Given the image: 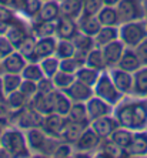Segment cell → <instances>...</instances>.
<instances>
[{"instance_id": "24", "label": "cell", "mask_w": 147, "mask_h": 158, "mask_svg": "<svg viewBox=\"0 0 147 158\" xmlns=\"http://www.w3.org/2000/svg\"><path fill=\"white\" fill-rule=\"evenodd\" d=\"M89 125L79 124V123H73V121H69V120H67L66 125H64V128H63L62 134H60V140L66 141V143H70V144H74L77 141L79 137L81 135V132L84 131V128L89 127Z\"/></svg>"}, {"instance_id": "50", "label": "cell", "mask_w": 147, "mask_h": 158, "mask_svg": "<svg viewBox=\"0 0 147 158\" xmlns=\"http://www.w3.org/2000/svg\"><path fill=\"white\" fill-rule=\"evenodd\" d=\"M4 98H6V96L3 93V81H2V76H0V101L4 103Z\"/></svg>"}, {"instance_id": "15", "label": "cell", "mask_w": 147, "mask_h": 158, "mask_svg": "<svg viewBox=\"0 0 147 158\" xmlns=\"http://www.w3.org/2000/svg\"><path fill=\"white\" fill-rule=\"evenodd\" d=\"M2 63V70L3 73H11V74H22L24 66L27 64V60L23 57L17 50L6 56L4 59L0 60Z\"/></svg>"}, {"instance_id": "3", "label": "cell", "mask_w": 147, "mask_h": 158, "mask_svg": "<svg viewBox=\"0 0 147 158\" xmlns=\"http://www.w3.org/2000/svg\"><path fill=\"white\" fill-rule=\"evenodd\" d=\"M147 37V20H134V22L120 23L119 26V39L124 43L126 47H136Z\"/></svg>"}, {"instance_id": "5", "label": "cell", "mask_w": 147, "mask_h": 158, "mask_svg": "<svg viewBox=\"0 0 147 158\" xmlns=\"http://www.w3.org/2000/svg\"><path fill=\"white\" fill-rule=\"evenodd\" d=\"M120 23L146 19V0H120L116 4Z\"/></svg>"}, {"instance_id": "18", "label": "cell", "mask_w": 147, "mask_h": 158, "mask_svg": "<svg viewBox=\"0 0 147 158\" xmlns=\"http://www.w3.org/2000/svg\"><path fill=\"white\" fill-rule=\"evenodd\" d=\"M57 40H59V39L56 36L36 39V54H37V57H39V60L44 59V57L54 56L56 47H57Z\"/></svg>"}, {"instance_id": "35", "label": "cell", "mask_w": 147, "mask_h": 158, "mask_svg": "<svg viewBox=\"0 0 147 158\" xmlns=\"http://www.w3.org/2000/svg\"><path fill=\"white\" fill-rule=\"evenodd\" d=\"M41 70H43L44 77L52 78L57 71L60 70V59L57 56H50V57H44L39 61Z\"/></svg>"}, {"instance_id": "45", "label": "cell", "mask_w": 147, "mask_h": 158, "mask_svg": "<svg viewBox=\"0 0 147 158\" xmlns=\"http://www.w3.org/2000/svg\"><path fill=\"white\" fill-rule=\"evenodd\" d=\"M19 90L24 94L29 100H32L37 94V83L36 81H30V80H23Z\"/></svg>"}, {"instance_id": "39", "label": "cell", "mask_w": 147, "mask_h": 158, "mask_svg": "<svg viewBox=\"0 0 147 158\" xmlns=\"http://www.w3.org/2000/svg\"><path fill=\"white\" fill-rule=\"evenodd\" d=\"M19 19V16L10 7L6 6H0V34H4V31L7 30V27L10 26L13 22H16Z\"/></svg>"}, {"instance_id": "57", "label": "cell", "mask_w": 147, "mask_h": 158, "mask_svg": "<svg viewBox=\"0 0 147 158\" xmlns=\"http://www.w3.org/2000/svg\"><path fill=\"white\" fill-rule=\"evenodd\" d=\"M41 2H49V0H41Z\"/></svg>"}, {"instance_id": "54", "label": "cell", "mask_w": 147, "mask_h": 158, "mask_svg": "<svg viewBox=\"0 0 147 158\" xmlns=\"http://www.w3.org/2000/svg\"><path fill=\"white\" fill-rule=\"evenodd\" d=\"M6 128V127H3V125H0V137H2V132H3V130Z\"/></svg>"}, {"instance_id": "25", "label": "cell", "mask_w": 147, "mask_h": 158, "mask_svg": "<svg viewBox=\"0 0 147 158\" xmlns=\"http://www.w3.org/2000/svg\"><path fill=\"white\" fill-rule=\"evenodd\" d=\"M119 39V26H102L99 33L94 36L96 47H103L106 44Z\"/></svg>"}, {"instance_id": "27", "label": "cell", "mask_w": 147, "mask_h": 158, "mask_svg": "<svg viewBox=\"0 0 147 158\" xmlns=\"http://www.w3.org/2000/svg\"><path fill=\"white\" fill-rule=\"evenodd\" d=\"M84 64L89 67H92V69H94V70H99V71L109 70L107 63H106V60H104L103 52H102L100 47H94L93 50H90V52L87 53Z\"/></svg>"}, {"instance_id": "19", "label": "cell", "mask_w": 147, "mask_h": 158, "mask_svg": "<svg viewBox=\"0 0 147 158\" xmlns=\"http://www.w3.org/2000/svg\"><path fill=\"white\" fill-rule=\"evenodd\" d=\"M62 16L60 13V3L57 0H49V2H43L41 9L37 15L36 20H41V22H56L57 19Z\"/></svg>"}, {"instance_id": "51", "label": "cell", "mask_w": 147, "mask_h": 158, "mask_svg": "<svg viewBox=\"0 0 147 158\" xmlns=\"http://www.w3.org/2000/svg\"><path fill=\"white\" fill-rule=\"evenodd\" d=\"M102 2H103V6H116L120 0H102Z\"/></svg>"}, {"instance_id": "30", "label": "cell", "mask_w": 147, "mask_h": 158, "mask_svg": "<svg viewBox=\"0 0 147 158\" xmlns=\"http://www.w3.org/2000/svg\"><path fill=\"white\" fill-rule=\"evenodd\" d=\"M132 137H133L132 130L124 128V127H119V128H116L113 132H111V135L109 137V138H110L119 148L126 151L129 148L130 143H132Z\"/></svg>"}, {"instance_id": "32", "label": "cell", "mask_w": 147, "mask_h": 158, "mask_svg": "<svg viewBox=\"0 0 147 158\" xmlns=\"http://www.w3.org/2000/svg\"><path fill=\"white\" fill-rule=\"evenodd\" d=\"M100 73L102 71L99 70H94V69H92V67L89 66H81L80 69H79L77 71H76V80L81 81V83H84V84L90 85V87H94V84L97 83V80H99L100 77Z\"/></svg>"}, {"instance_id": "29", "label": "cell", "mask_w": 147, "mask_h": 158, "mask_svg": "<svg viewBox=\"0 0 147 158\" xmlns=\"http://www.w3.org/2000/svg\"><path fill=\"white\" fill-rule=\"evenodd\" d=\"M67 120L73 123H79V124H90L87 114V108H86V103H73L71 108H70L69 114H67Z\"/></svg>"}, {"instance_id": "8", "label": "cell", "mask_w": 147, "mask_h": 158, "mask_svg": "<svg viewBox=\"0 0 147 158\" xmlns=\"http://www.w3.org/2000/svg\"><path fill=\"white\" fill-rule=\"evenodd\" d=\"M66 93V96L69 97L73 103H86L89 98H92L94 96L93 87L84 84L79 80H74L66 90H62Z\"/></svg>"}, {"instance_id": "13", "label": "cell", "mask_w": 147, "mask_h": 158, "mask_svg": "<svg viewBox=\"0 0 147 158\" xmlns=\"http://www.w3.org/2000/svg\"><path fill=\"white\" fill-rule=\"evenodd\" d=\"M79 33V26L76 19L60 16L56 20V37L62 40H73V37Z\"/></svg>"}, {"instance_id": "31", "label": "cell", "mask_w": 147, "mask_h": 158, "mask_svg": "<svg viewBox=\"0 0 147 158\" xmlns=\"http://www.w3.org/2000/svg\"><path fill=\"white\" fill-rule=\"evenodd\" d=\"M94 155L97 157H123L124 155V151L119 148L110 138H106V140H102L97 151L94 152Z\"/></svg>"}, {"instance_id": "4", "label": "cell", "mask_w": 147, "mask_h": 158, "mask_svg": "<svg viewBox=\"0 0 147 158\" xmlns=\"http://www.w3.org/2000/svg\"><path fill=\"white\" fill-rule=\"evenodd\" d=\"M93 91H94V96L103 98L104 101L110 103L113 107L124 97L114 85L110 74H109V70H104L100 73V77L93 87Z\"/></svg>"}, {"instance_id": "46", "label": "cell", "mask_w": 147, "mask_h": 158, "mask_svg": "<svg viewBox=\"0 0 147 158\" xmlns=\"http://www.w3.org/2000/svg\"><path fill=\"white\" fill-rule=\"evenodd\" d=\"M16 48L13 47V44L9 41V39L4 34H0V60L4 59L6 56L13 53Z\"/></svg>"}, {"instance_id": "6", "label": "cell", "mask_w": 147, "mask_h": 158, "mask_svg": "<svg viewBox=\"0 0 147 158\" xmlns=\"http://www.w3.org/2000/svg\"><path fill=\"white\" fill-rule=\"evenodd\" d=\"M100 143H102V138H100L97 134H96L94 130L89 125L86 127L84 131L81 132V135L77 138V141L73 144L74 151L79 154H86V155H93V151H97Z\"/></svg>"}, {"instance_id": "56", "label": "cell", "mask_w": 147, "mask_h": 158, "mask_svg": "<svg viewBox=\"0 0 147 158\" xmlns=\"http://www.w3.org/2000/svg\"><path fill=\"white\" fill-rule=\"evenodd\" d=\"M146 17H147V3H146Z\"/></svg>"}, {"instance_id": "12", "label": "cell", "mask_w": 147, "mask_h": 158, "mask_svg": "<svg viewBox=\"0 0 147 158\" xmlns=\"http://www.w3.org/2000/svg\"><path fill=\"white\" fill-rule=\"evenodd\" d=\"M126 157H147V130L133 131L132 143L124 151Z\"/></svg>"}, {"instance_id": "33", "label": "cell", "mask_w": 147, "mask_h": 158, "mask_svg": "<svg viewBox=\"0 0 147 158\" xmlns=\"http://www.w3.org/2000/svg\"><path fill=\"white\" fill-rule=\"evenodd\" d=\"M60 3V13L70 19L77 20L81 15V0H62Z\"/></svg>"}, {"instance_id": "17", "label": "cell", "mask_w": 147, "mask_h": 158, "mask_svg": "<svg viewBox=\"0 0 147 158\" xmlns=\"http://www.w3.org/2000/svg\"><path fill=\"white\" fill-rule=\"evenodd\" d=\"M130 96L147 98V66H141L133 73V90Z\"/></svg>"}, {"instance_id": "9", "label": "cell", "mask_w": 147, "mask_h": 158, "mask_svg": "<svg viewBox=\"0 0 147 158\" xmlns=\"http://www.w3.org/2000/svg\"><path fill=\"white\" fill-rule=\"evenodd\" d=\"M66 123H67V117L60 115L57 113H50V114L43 117L41 128L44 130V132L47 135L54 137V138H59L60 140V134H62Z\"/></svg>"}, {"instance_id": "55", "label": "cell", "mask_w": 147, "mask_h": 158, "mask_svg": "<svg viewBox=\"0 0 147 158\" xmlns=\"http://www.w3.org/2000/svg\"><path fill=\"white\" fill-rule=\"evenodd\" d=\"M3 74V70H2V63H0V76Z\"/></svg>"}, {"instance_id": "48", "label": "cell", "mask_w": 147, "mask_h": 158, "mask_svg": "<svg viewBox=\"0 0 147 158\" xmlns=\"http://www.w3.org/2000/svg\"><path fill=\"white\" fill-rule=\"evenodd\" d=\"M54 90L56 88H54V85H53L52 78L43 77L37 83V93H40V94H52Z\"/></svg>"}, {"instance_id": "11", "label": "cell", "mask_w": 147, "mask_h": 158, "mask_svg": "<svg viewBox=\"0 0 147 158\" xmlns=\"http://www.w3.org/2000/svg\"><path fill=\"white\" fill-rule=\"evenodd\" d=\"M86 108H87V114L90 121H93L96 118L104 117V115L113 114V106L97 96H93L92 98H89L86 101Z\"/></svg>"}, {"instance_id": "49", "label": "cell", "mask_w": 147, "mask_h": 158, "mask_svg": "<svg viewBox=\"0 0 147 158\" xmlns=\"http://www.w3.org/2000/svg\"><path fill=\"white\" fill-rule=\"evenodd\" d=\"M134 48H136V52H137V54H139L141 63H143V66H147V37Z\"/></svg>"}, {"instance_id": "52", "label": "cell", "mask_w": 147, "mask_h": 158, "mask_svg": "<svg viewBox=\"0 0 147 158\" xmlns=\"http://www.w3.org/2000/svg\"><path fill=\"white\" fill-rule=\"evenodd\" d=\"M2 157H4V158H11L10 154H9V152L4 150L3 147H0V158H2Z\"/></svg>"}, {"instance_id": "14", "label": "cell", "mask_w": 147, "mask_h": 158, "mask_svg": "<svg viewBox=\"0 0 147 158\" xmlns=\"http://www.w3.org/2000/svg\"><path fill=\"white\" fill-rule=\"evenodd\" d=\"M100 48H102V52H103L104 60H106V63H107V67L110 69V67H116L119 64L121 56H123V53H124V50H126V46L120 39H117V40L111 41V43L106 44V46H103V47H100Z\"/></svg>"}, {"instance_id": "43", "label": "cell", "mask_w": 147, "mask_h": 158, "mask_svg": "<svg viewBox=\"0 0 147 158\" xmlns=\"http://www.w3.org/2000/svg\"><path fill=\"white\" fill-rule=\"evenodd\" d=\"M74 152V147L73 144L66 143V141H62L60 140L56 145L54 151H53L52 157H57V158H67V157H71Z\"/></svg>"}, {"instance_id": "58", "label": "cell", "mask_w": 147, "mask_h": 158, "mask_svg": "<svg viewBox=\"0 0 147 158\" xmlns=\"http://www.w3.org/2000/svg\"><path fill=\"white\" fill-rule=\"evenodd\" d=\"M57 2H62V0H57Z\"/></svg>"}, {"instance_id": "20", "label": "cell", "mask_w": 147, "mask_h": 158, "mask_svg": "<svg viewBox=\"0 0 147 158\" xmlns=\"http://www.w3.org/2000/svg\"><path fill=\"white\" fill-rule=\"evenodd\" d=\"M52 101H53V113H57L60 115L67 117L73 101L66 96V93L62 91V90H54L52 93Z\"/></svg>"}, {"instance_id": "40", "label": "cell", "mask_w": 147, "mask_h": 158, "mask_svg": "<svg viewBox=\"0 0 147 158\" xmlns=\"http://www.w3.org/2000/svg\"><path fill=\"white\" fill-rule=\"evenodd\" d=\"M74 53H76V47H74L71 40H62V39L57 40V47H56L54 56H57L60 60L73 57Z\"/></svg>"}, {"instance_id": "22", "label": "cell", "mask_w": 147, "mask_h": 158, "mask_svg": "<svg viewBox=\"0 0 147 158\" xmlns=\"http://www.w3.org/2000/svg\"><path fill=\"white\" fill-rule=\"evenodd\" d=\"M77 26H79V31L87 34V36L94 37L96 34L99 33L102 24H100L97 16L80 15V17L77 19Z\"/></svg>"}, {"instance_id": "21", "label": "cell", "mask_w": 147, "mask_h": 158, "mask_svg": "<svg viewBox=\"0 0 147 158\" xmlns=\"http://www.w3.org/2000/svg\"><path fill=\"white\" fill-rule=\"evenodd\" d=\"M30 34L36 39L49 36H56V22H41V20H33L30 22Z\"/></svg>"}, {"instance_id": "41", "label": "cell", "mask_w": 147, "mask_h": 158, "mask_svg": "<svg viewBox=\"0 0 147 158\" xmlns=\"http://www.w3.org/2000/svg\"><path fill=\"white\" fill-rule=\"evenodd\" d=\"M41 4L43 2L41 0H27L26 3V9H24V13H23V19L26 22H33L37 19V15L41 9Z\"/></svg>"}, {"instance_id": "2", "label": "cell", "mask_w": 147, "mask_h": 158, "mask_svg": "<svg viewBox=\"0 0 147 158\" xmlns=\"http://www.w3.org/2000/svg\"><path fill=\"white\" fill-rule=\"evenodd\" d=\"M0 147L10 154L11 158H22V157H32V151L27 147L26 134L16 125H9L3 130L0 137Z\"/></svg>"}, {"instance_id": "47", "label": "cell", "mask_w": 147, "mask_h": 158, "mask_svg": "<svg viewBox=\"0 0 147 158\" xmlns=\"http://www.w3.org/2000/svg\"><path fill=\"white\" fill-rule=\"evenodd\" d=\"M11 124V110L7 107L6 103L0 101V125L9 127Z\"/></svg>"}, {"instance_id": "38", "label": "cell", "mask_w": 147, "mask_h": 158, "mask_svg": "<svg viewBox=\"0 0 147 158\" xmlns=\"http://www.w3.org/2000/svg\"><path fill=\"white\" fill-rule=\"evenodd\" d=\"M74 80H76V76H74V74L66 73V71H63V70H59L52 77L53 85H54L56 90H66Z\"/></svg>"}, {"instance_id": "7", "label": "cell", "mask_w": 147, "mask_h": 158, "mask_svg": "<svg viewBox=\"0 0 147 158\" xmlns=\"http://www.w3.org/2000/svg\"><path fill=\"white\" fill-rule=\"evenodd\" d=\"M109 74H110L111 80H113L114 85L117 87V90L123 94V96H129L132 94L133 90V73L126 70H121L119 67H110L109 69Z\"/></svg>"}, {"instance_id": "16", "label": "cell", "mask_w": 147, "mask_h": 158, "mask_svg": "<svg viewBox=\"0 0 147 158\" xmlns=\"http://www.w3.org/2000/svg\"><path fill=\"white\" fill-rule=\"evenodd\" d=\"M143 66V63L140 60L139 54H137L136 48L133 47H126L124 53L121 56L120 61L116 67L121 69V70H126V71H130V73H134L140 69V67Z\"/></svg>"}, {"instance_id": "42", "label": "cell", "mask_w": 147, "mask_h": 158, "mask_svg": "<svg viewBox=\"0 0 147 158\" xmlns=\"http://www.w3.org/2000/svg\"><path fill=\"white\" fill-rule=\"evenodd\" d=\"M103 7L102 0H81V15L96 16Z\"/></svg>"}, {"instance_id": "1", "label": "cell", "mask_w": 147, "mask_h": 158, "mask_svg": "<svg viewBox=\"0 0 147 158\" xmlns=\"http://www.w3.org/2000/svg\"><path fill=\"white\" fill-rule=\"evenodd\" d=\"M113 115L120 127L132 131L147 130V98L124 96L113 107Z\"/></svg>"}, {"instance_id": "53", "label": "cell", "mask_w": 147, "mask_h": 158, "mask_svg": "<svg viewBox=\"0 0 147 158\" xmlns=\"http://www.w3.org/2000/svg\"><path fill=\"white\" fill-rule=\"evenodd\" d=\"M10 2H11V0H0V6H6V7H10Z\"/></svg>"}, {"instance_id": "34", "label": "cell", "mask_w": 147, "mask_h": 158, "mask_svg": "<svg viewBox=\"0 0 147 158\" xmlns=\"http://www.w3.org/2000/svg\"><path fill=\"white\" fill-rule=\"evenodd\" d=\"M29 101L30 100L20 90H16V91L10 93L4 98V103L7 104V107L11 111H19V110H22V108H24L29 104Z\"/></svg>"}, {"instance_id": "23", "label": "cell", "mask_w": 147, "mask_h": 158, "mask_svg": "<svg viewBox=\"0 0 147 158\" xmlns=\"http://www.w3.org/2000/svg\"><path fill=\"white\" fill-rule=\"evenodd\" d=\"M29 106L32 108L40 113L41 115H47L53 113V101H52V94H40L37 93L36 96L29 101Z\"/></svg>"}, {"instance_id": "36", "label": "cell", "mask_w": 147, "mask_h": 158, "mask_svg": "<svg viewBox=\"0 0 147 158\" xmlns=\"http://www.w3.org/2000/svg\"><path fill=\"white\" fill-rule=\"evenodd\" d=\"M2 81H3V93L4 96H7L10 93L19 90L22 84V76L20 74H11V73H3L2 74Z\"/></svg>"}, {"instance_id": "44", "label": "cell", "mask_w": 147, "mask_h": 158, "mask_svg": "<svg viewBox=\"0 0 147 158\" xmlns=\"http://www.w3.org/2000/svg\"><path fill=\"white\" fill-rule=\"evenodd\" d=\"M81 66H84V64H81L74 56L73 57H69V59H62L60 60V70L66 71V73L76 74V71H77Z\"/></svg>"}, {"instance_id": "26", "label": "cell", "mask_w": 147, "mask_h": 158, "mask_svg": "<svg viewBox=\"0 0 147 158\" xmlns=\"http://www.w3.org/2000/svg\"><path fill=\"white\" fill-rule=\"evenodd\" d=\"M17 52L27 60V63H39V57L36 54V37L29 34V36L24 39L20 46H19Z\"/></svg>"}, {"instance_id": "28", "label": "cell", "mask_w": 147, "mask_h": 158, "mask_svg": "<svg viewBox=\"0 0 147 158\" xmlns=\"http://www.w3.org/2000/svg\"><path fill=\"white\" fill-rule=\"evenodd\" d=\"M96 16L102 26H120V19L116 6H103Z\"/></svg>"}, {"instance_id": "37", "label": "cell", "mask_w": 147, "mask_h": 158, "mask_svg": "<svg viewBox=\"0 0 147 158\" xmlns=\"http://www.w3.org/2000/svg\"><path fill=\"white\" fill-rule=\"evenodd\" d=\"M20 76H22L23 80L36 81V83H39V81L44 77L43 70H41V67L39 63H27Z\"/></svg>"}, {"instance_id": "10", "label": "cell", "mask_w": 147, "mask_h": 158, "mask_svg": "<svg viewBox=\"0 0 147 158\" xmlns=\"http://www.w3.org/2000/svg\"><path fill=\"white\" fill-rule=\"evenodd\" d=\"M90 127L94 130L96 134L102 140H106V138H109L111 135V132L116 128H119L120 125H119L117 120H116V117L113 114H109V115H104V117L96 118V120L90 121Z\"/></svg>"}]
</instances>
